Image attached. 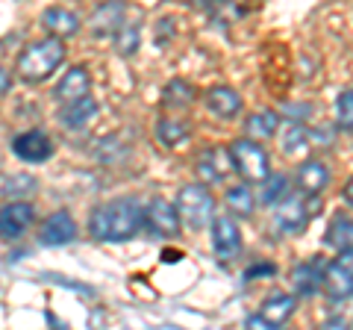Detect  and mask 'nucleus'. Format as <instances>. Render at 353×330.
Wrapping results in <instances>:
<instances>
[{
    "label": "nucleus",
    "instance_id": "obj_1",
    "mask_svg": "<svg viewBox=\"0 0 353 330\" xmlns=\"http://www.w3.org/2000/svg\"><path fill=\"white\" fill-rule=\"evenodd\" d=\"M141 224H145V210L139 206V201L118 197V201L101 204L92 213L88 233L101 242H127L139 233Z\"/></svg>",
    "mask_w": 353,
    "mask_h": 330
},
{
    "label": "nucleus",
    "instance_id": "obj_2",
    "mask_svg": "<svg viewBox=\"0 0 353 330\" xmlns=\"http://www.w3.org/2000/svg\"><path fill=\"white\" fill-rule=\"evenodd\" d=\"M65 59V45L62 39H41V41H32L30 48H24V53L18 57V65L15 71L24 83H41L48 80V77L53 74L62 65Z\"/></svg>",
    "mask_w": 353,
    "mask_h": 330
},
{
    "label": "nucleus",
    "instance_id": "obj_3",
    "mask_svg": "<svg viewBox=\"0 0 353 330\" xmlns=\"http://www.w3.org/2000/svg\"><path fill=\"white\" fill-rule=\"evenodd\" d=\"M230 162H233V168L245 177L248 183H265L268 180V153H265L256 142L250 139H239L230 145Z\"/></svg>",
    "mask_w": 353,
    "mask_h": 330
},
{
    "label": "nucleus",
    "instance_id": "obj_4",
    "mask_svg": "<svg viewBox=\"0 0 353 330\" xmlns=\"http://www.w3.org/2000/svg\"><path fill=\"white\" fill-rule=\"evenodd\" d=\"M176 213H180V222L201 230L212 222L215 201H212V195L206 192V186H185V189H180V195H176Z\"/></svg>",
    "mask_w": 353,
    "mask_h": 330
},
{
    "label": "nucleus",
    "instance_id": "obj_5",
    "mask_svg": "<svg viewBox=\"0 0 353 330\" xmlns=\"http://www.w3.org/2000/svg\"><path fill=\"white\" fill-rule=\"evenodd\" d=\"M324 289L333 301L353 298V251H341V254L327 266Z\"/></svg>",
    "mask_w": 353,
    "mask_h": 330
},
{
    "label": "nucleus",
    "instance_id": "obj_6",
    "mask_svg": "<svg viewBox=\"0 0 353 330\" xmlns=\"http://www.w3.org/2000/svg\"><path fill=\"white\" fill-rule=\"evenodd\" d=\"M145 224H148V230L153 236L174 239L176 233H180V213H176L174 204L157 197V201H150L148 210H145Z\"/></svg>",
    "mask_w": 353,
    "mask_h": 330
},
{
    "label": "nucleus",
    "instance_id": "obj_7",
    "mask_svg": "<svg viewBox=\"0 0 353 330\" xmlns=\"http://www.w3.org/2000/svg\"><path fill=\"white\" fill-rule=\"evenodd\" d=\"M212 248L221 262H230L239 257L241 251V233L230 215H215L212 218Z\"/></svg>",
    "mask_w": 353,
    "mask_h": 330
},
{
    "label": "nucleus",
    "instance_id": "obj_8",
    "mask_svg": "<svg viewBox=\"0 0 353 330\" xmlns=\"http://www.w3.org/2000/svg\"><path fill=\"white\" fill-rule=\"evenodd\" d=\"M32 215H36V210L27 201H12L0 206V239H18L32 224Z\"/></svg>",
    "mask_w": 353,
    "mask_h": 330
},
{
    "label": "nucleus",
    "instance_id": "obj_9",
    "mask_svg": "<svg viewBox=\"0 0 353 330\" xmlns=\"http://www.w3.org/2000/svg\"><path fill=\"white\" fill-rule=\"evenodd\" d=\"M12 151H15L24 162H44V159H48L50 153H53V145H50L48 136L39 133V130H27V133L15 136Z\"/></svg>",
    "mask_w": 353,
    "mask_h": 330
},
{
    "label": "nucleus",
    "instance_id": "obj_10",
    "mask_svg": "<svg viewBox=\"0 0 353 330\" xmlns=\"http://www.w3.org/2000/svg\"><path fill=\"white\" fill-rule=\"evenodd\" d=\"M274 222H277V227L283 230V233H303V227L309 222V215H306V206L301 197H285V201H280L277 206V213H274Z\"/></svg>",
    "mask_w": 353,
    "mask_h": 330
},
{
    "label": "nucleus",
    "instance_id": "obj_11",
    "mask_svg": "<svg viewBox=\"0 0 353 330\" xmlns=\"http://www.w3.org/2000/svg\"><path fill=\"white\" fill-rule=\"evenodd\" d=\"M324 271H327V266H324L321 257H315V260H309V262H301V266L292 271L294 292L297 295H315L324 286Z\"/></svg>",
    "mask_w": 353,
    "mask_h": 330
},
{
    "label": "nucleus",
    "instance_id": "obj_12",
    "mask_svg": "<svg viewBox=\"0 0 353 330\" xmlns=\"http://www.w3.org/2000/svg\"><path fill=\"white\" fill-rule=\"evenodd\" d=\"M294 183H297V189H303L309 197H321V192L327 189V183H330V171H327L324 162L306 159L301 168H297Z\"/></svg>",
    "mask_w": 353,
    "mask_h": 330
},
{
    "label": "nucleus",
    "instance_id": "obj_13",
    "mask_svg": "<svg viewBox=\"0 0 353 330\" xmlns=\"http://www.w3.org/2000/svg\"><path fill=\"white\" fill-rule=\"evenodd\" d=\"M88 86H92V77H88V71L83 68V65H74V68L59 80L57 97H59L62 104L83 101V97H88Z\"/></svg>",
    "mask_w": 353,
    "mask_h": 330
},
{
    "label": "nucleus",
    "instance_id": "obj_14",
    "mask_svg": "<svg viewBox=\"0 0 353 330\" xmlns=\"http://www.w3.org/2000/svg\"><path fill=\"white\" fill-rule=\"evenodd\" d=\"M77 236V224L68 213H53L48 222L41 224V242L44 245H68Z\"/></svg>",
    "mask_w": 353,
    "mask_h": 330
},
{
    "label": "nucleus",
    "instance_id": "obj_15",
    "mask_svg": "<svg viewBox=\"0 0 353 330\" xmlns=\"http://www.w3.org/2000/svg\"><path fill=\"white\" fill-rule=\"evenodd\" d=\"M97 115V104L92 97H83V101H74V104H65V109L59 113V121L68 130H80L85 124H92Z\"/></svg>",
    "mask_w": 353,
    "mask_h": 330
},
{
    "label": "nucleus",
    "instance_id": "obj_16",
    "mask_svg": "<svg viewBox=\"0 0 353 330\" xmlns=\"http://www.w3.org/2000/svg\"><path fill=\"white\" fill-rule=\"evenodd\" d=\"M206 106L221 118H233L241 109V97L230 86H215V89L206 92Z\"/></svg>",
    "mask_w": 353,
    "mask_h": 330
},
{
    "label": "nucleus",
    "instance_id": "obj_17",
    "mask_svg": "<svg viewBox=\"0 0 353 330\" xmlns=\"http://www.w3.org/2000/svg\"><path fill=\"white\" fill-rule=\"evenodd\" d=\"M227 165H233V162H230V153H224L221 148H209L203 157L197 159V174H201L206 183H215V180H221L230 171Z\"/></svg>",
    "mask_w": 353,
    "mask_h": 330
},
{
    "label": "nucleus",
    "instance_id": "obj_18",
    "mask_svg": "<svg viewBox=\"0 0 353 330\" xmlns=\"http://www.w3.org/2000/svg\"><path fill=\"white\" fill-rule=\"evenodd\" d=\"M44 27L53 32V39H65V36H74V32L80 30V21H77V15L68 12V9L53 6L44 12Z\"/></svg>",
    "mask_w": 353,
    "mask_h": 330
},
{
    "label": "nucleus",
    "instance_id": "obj_19",
    "mask_svg": "<svg viewBox=\"0 0 353 330\" xmlns=\"http://www.w3.org/2000/svg\"><path fill=\"white\" fill-rule=\"evenodd\" d=\"M292 313H294V298H292V295H271V298L262 304V310H259V316L268 324H274V327H280V324L289 322Z\"/></svg>",
    "mask_w": 353,
    "mask_h": 330
},
{
    "label": "nucleus",
    "instance_id": "obj_20",
    "mask_svg": "<svg viewBox=\"0 0 353 330\" xmlns=\"http://www.w3.org/2000/svg\"><path fill=\"white\" fill-rule=\"evenodd\" d=\"M157 136H159V142L165 148H176V145H183V142L192 136V127L185 124V121H180V118H162L157 124Z\"/></svg>",
    "mask_w": 353,
    "mask_h": 330
},
{
    "label": "nucleus",
    "instance_id": "obj_21",
    "mask_svg": "<svg viewBox=\"0 0 353 330\" xmlns=\"http://www.w3.org/2000/svg\"><path fill=\"white\" fill-rule=\"evenodd\" d=\"M327 245L339 248V254H341V251H353V222H350L347 215H341V213H339L333 222H330Z\"/></svg>",
    "mask_w": 353,
    "mask_h": 330
},
{
    "label": "nucleus",
    "instance_id": "obj_22",
    "mask_svg": "<svg viewBox=\"0 0 353 330\" xmlns=\"http://www.w3.org/2000/svg\"><path fill=\"white\" fill-rule=\"evenodd\" d=\"M121 15H124V9H121V3H106V6H101L94 12V18H92V27H94V32L97 36H103V32H118L121 27Z\"/></svg>",
    "mask_w": 353,
    "mask_h": 330
},
{
    "label": "nucleus",
    "instance_id": "obj_23",
    "mask_svg": "<svg viewBox=\"0 0 353 330\" xmlns=\"http://www.w3.org/2000/svg\"><path fill=\"white\" fill-rule=\"evenodd\" d=\"M248 133L253 139H271L277 133V113H256L248 118Z\"/></svg>",
    "mask_w": 353,
    "mask_h": 330
},
{
    "label": "nucleus",
    "instance_id": "obj_24",
    "mask_svg": "<svg viewBox=\"0 0 353 330\" xmlns=\"http://www.w3.org/2000/svg\"><path fill=\"white\" fill-rule=\"evenodd\" d=\"M227 206H230V213L248 218L253 213V195L248 186H233V189L227 192Z\"/></svg>",
    "mask_w": 353,
    "mask_h": 330
},
{
    "label": "nucleus",
    "instance_id": "obj_25",
    "mask_svg": "<svg viewBox=\"0 0 353 330\" xmlns=\"http://www.w3.org/2000/svg\"><path fill=\"white\" fill-rule=\"evenodd\" d=\"M139 27L136 24H124L118 32H115V50L118 53H124V57H130V53H136L139 50Z\"/></svg>",
    "mask_w": 353,
    "mask_h": 330
},
{
    "label": "nucleus",
    "instance_id": "obj_26",
    "mask_svg": "<svg viewBox=\"0 0 353 330\" xmlns=\"http://www.w3.org/2000/svg\"><path fill=\"white\" fill-rule=\"evenodd\" d=\"M289 192V180L283 174H274V177L265 180V189H262V204H277V201H285Z\"/></svg>",
    "mask_w": 353,
    "mask_h": 330
},
{
    "label": "nucleus",
    "instance_id": "obj_27",
    "mask_svg": "<svg viewBox=\"0 0 353 330\" xmlns=\"http://www.w3.org/2000/svg\"><path fill=\"white\" fill-rule=\"evenodd\" d=\"M306 130L301 124H289V130H285L283 136V153H289V157H294V153L306 151Z\"/></svg>",
    "mask_w": 353,
    "mask_h": 330
},
{
    "label": "nucleus",
    "instance_id": "obj_28",
    "mask_svg": "<svg viewBox=\"0 0 353 330\" xmlns=\"http://www.w3.org/2000/svg\"><path fill=\"white\" fill-rule=\"evenodd\" d=\"M336 115H339V127L341 130H353V89L341 92L336 101Z\"/></svg>",
    "mask_w": 353,
    "mask_h": 330
},
{
    "label": "nucleus",
    "instance_id": "obj_29",
    "mask_svg": "<svg viewBox=\"0 0 353 330\" xmlns=\"http://www.w3.org/2000/svg\"><path fill=\"white\" fill-rule=\"evenodd\" d=\"M30 192H36V180H32L30 174H15L12 180H6V183H3V195H9V197L30 195Z\"/></svg>",
    "mask_w": 353,
    "mask_h": 330
},
{
    "label": "nucleus",
    "instance_id": "obj_30",
    "mask_svg": "<svg viewBox=\"0 0 353 330\" xmlns=\"http://www.w3.org/2000/svg\"><path fill=\"white\" fill-rule=\"evenodd\" d=\"M245 330H280V327H274V324H268L265 318L256 313V316H250L248 322H245Z\"/></svg>",
    "mask_w": 353,
    "mask_h": 330
},
{
    "label": "nucleus",
    "instance_id": "obj_31",
    "mask_svg": "<svg viewBox=\"0 0 353 330\" xmlns=\"http://www.w3.org/2000/svg\"><path fill=\"white\" fill-rule=\"evenodd\" d=\"M321 330H347V322L345 318H330V322H324Z\"/></svg>",
    "mask_w": 353,
    "mask_h": 330
},
{
    "label": "nucleus",
    "instance_id": "obj_32",
    "mask_svg": "<svg viewBox=\"0 0 353 330\" xmlns=\"http://www.w3.org/2000/svg\"><path fill=\"white\" fill-rule=\"evenodd\" d=\"M9 86H12V80H9V71H6V68H0V95H6V92H9Z\"/></svg>",
    "mask_w": 353,
    "mask_h": 330
},
{
    "label": "nucleus",
    "instance_id": "obj_33",
    "mask_svg": "<svg viewBox=\"0 0 353 330\" xmlns=\"http://www.w3.org/2000/svg\"><path fill=\"white\" fill-rule=\"evenodd\" d=\"M345 201L353 206V177L347 180V186H345Z\"/></svg>",
    "mask_w": 353,
    "mask_h": 330
}]
</instances>
